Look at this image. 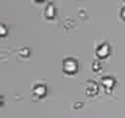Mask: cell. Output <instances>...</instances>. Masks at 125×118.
Masks as SVG:
<instances>
[{
	"label": "cell",
	"mask_w": 125,
	"mask_h": 118,
	"mask_svg": "<svg viewBox=\"0 0 125 118\" xmlns=\"http://www.w3.org/2000/svg\"><path fill=\"white\" fill-rule=\"evenodd\" d=\"M0 32H4V33L6 32V30H5V27H4V26H0Z\"/></svg>",
	"instance_id": "6da1fadb"
},
{
	"label": "cell",
	"mask_w": 125,
	"mask_h": 118,
	"mask_svg": "<svg viewBox=\"0 0 125 118\" xmlns=\"http://www.w3.org/2000/svg\"><path fill=\"white\" fill-rule=\"evenodd\" d=\"M121 14H123V16H125V9H123V12Z\"/></svg>",
	"instance_id": "7a4b0ae2"
}]
</instances>
